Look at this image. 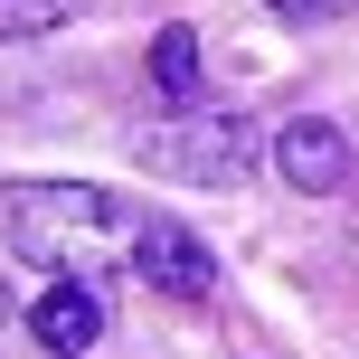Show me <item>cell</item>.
Listing matches in <instances>:
<instances>
[{
    "label": "cell",
    "mask_w": 359,
    "mask_h": 359,
    "mask_svg": "<svg viewBox=\"0 0 359 359\" xmlns=\"http://www.w3.org/2000/svg\"><path fill=\"white\" fill-rule=\"evenodd\" d=\"M142 217L133 198L95 189V180H10L0 189V236H10V255H29V265L48 274H133V246H142Z\"/></svg>",
    "instance_id": "cell-1"
},
{
    "label": "cell",
    "mask_w": 359,
    "mask_h": 359,
    "mask_svg": "<svg viewBox=\"0 0 359 359\" xmlns=\"http://www.w3.org/2000/svg\"><path fill=\"white\" fill-rule=\"evenodd\" d=\"M255 123L246 114H208V104H189V114H170V123H151V133H133V161L142 170H170V180H198V189H236V180L255 170Z\"/></svg>",
    "instance_id": "cell-2"
},
{
    "label": "cell",
    "mask_w": 359,
    "mask_h": 359,
    "mask_svg": "<svg viewBox=\"0 0 359 359\" xmlns=\"http://www.w3.org/2000/svg\"><path fill=\"white\" fill-rule=\"evenodd\" d=\"M133 274H142L151 293H170V303H198V293L217 284V255L198 246L180 217H161V208H151V217H142V246H133Z\"/></svg>",
    "instance_id": "cell-3"
},
{
    "label": "cell",
    "mask_w": 359,
    "mask_h": 359,
    "mask_svg": "<svg viewBox=\"0 0 359 359\" xmlns=\"http://www.w3.org/2000/svg\"><path fill=\"white\" fill-rule=\"evenodd\" d=\"M274 170H284L303 198L350 189V133H341V123H322V114H303V123H284V133H274Z\"/></svg>",
    "instance_id": "cell-4"
},
{
    "label": "cell",
    "mask_w": 359,
    "mask_h": 359,
    "mask_svg": "<svg viewBox=\"0 0 359 359\" xmlns=\"http://www.w3.org/2000/svg\"><path fill=\"white\" fill-rule=\"evenodd\" d=\"M95 331H104V293H95L86 274H57V284L29 303V341H38V350H57V359H86V350H95Z\"/></svg>",
    "instance_id": "cell-5"
},
{
    "label": "cell",
    "mask_w": 359,
    "mask_h": 359,
    "mask_svg": "<svg viewBox=\"0 0 359 359\" xmlns=\"http://www.w3.org/2000/svg\"><path fill=\"white\" fill-rule=\"evenodd\" d=\"M151 86H161L180 114L198 104V29H161L151 38Z\"/></svg>",
    "instance_id": "cell-6"
},
{
    "label": "cell",
    "mask_w": 359,
    "mask_h": 359,
    "mask_svg": "<svg viewBox=\"0 0 359 359\" xmlns=\"http://www.w3.org/2000/svg\"><path fill=\"white\" fill-rule=\"evenodd\" d=\"M57 19H67V0H0V48L10 38H48Z\"/></svg>",
    "instance_id": "cell-7"
},
{
    "label": "cell",
    "mask_w": 359,
    "mask_h": 359,
    "mask_svg": "<svg viewBox=\"0 0 359 359\" xmlns=\"http://www.w3.org/2000/svg\"><path fill=\"white\" fill-rule=\"evenodd\" d=\"M265 10H274V19H350L359 0H265Z\"/></svg>",
    "instance_id": "cell-8"
}]
</instances>
